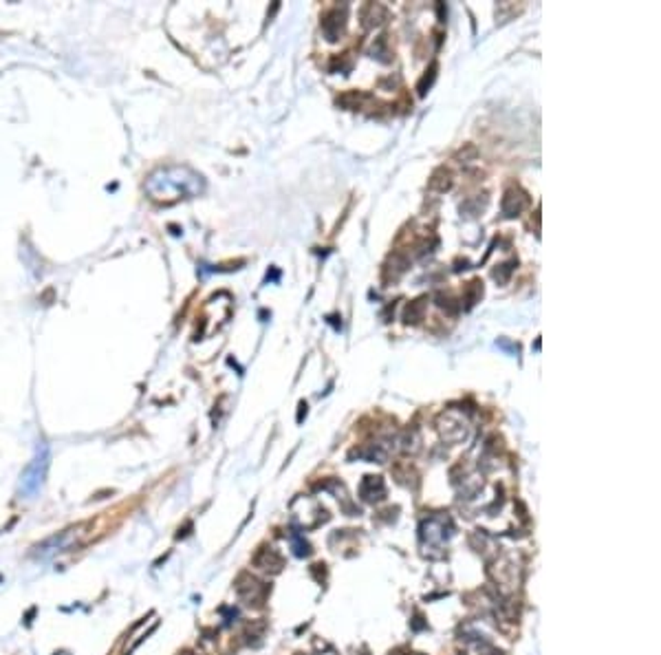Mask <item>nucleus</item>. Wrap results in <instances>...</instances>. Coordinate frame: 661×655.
Here are the masks:
<instances>
[{
  "instance_id": "nucleus-5",
  "label": "nucleus",
  "mask_w": 661,
  "mask_h": 655,
  "mask_svg": "<svg viewBox=\"0 0 661 655\" xmlns=\"http://www.w3.org/2000/svg\"><path fill=\"white\" fill-rule=\"evenodd\" d=\"M236 594L247 602V604H262L264 596H267V587L260 580H256L250 574H240L236 580Z\"/></svg>"
},
{
  "instance_id": "nucleus-3",
  "label": "nucleus",
  "mask_w": 661,
  "mask_h": 655,
  "mask_svg": "<svg viewBox=\"0 0 661 655\" xmlns=\"http://www.w3.org/2000/svg\"><path fill=\"white\" fill-rule=\"evenodd\" d=\"M419 536L428 545H443L454 534V526L450 516H430L421 523Z\"/></svg>"
},
{
  "instance_id": "nucleus-13",
  "label": "nucleus",
  "mask_w": 661,
  "mask_h": 655,
  "mask_svg": "<svg viewBox=\"0 0 661 655\" xmlns=\"http://www.w3.org/2000/svg\"><path fill=\"white\" fill-rule=\"evenodd\" d=\"M293 552H295V556H309V554H311V547H309V543H307L302 536L293 534Z\"/></svg>"
},
{
  "instance_id": "nucleus-10",
  "label": "nucleus",
  "mask_w": 661,
  "mask_h": 655,
  "mask_svg": "<svg viewBox=\"0 0 661 655\" xmlns=\"http://www.w3.org/2000/svg\"><path fill=\"white\" fill-rule=\"evenodd\" d=\"M430 188L439 190V192L450 190V188H452V174H450V170L439 168V170L432 174V179H430Z\"/></svg>"
},
{
  "instance_id": "nucleus-8",
  "label": "nucleus",
  "mask_w": 661,
  "mask_h": 655,
  "mask_svg": "<svg viewBox=\"0 0 661 655\" xmlns=\"http://www.w3.org/2000/svg\"><path fill=\"white\" fill-rule=\"evenodd\" d=\"M527 203H529V196L520 188H509L503 196V203H501L503 215L505 217H518L520 212L527 208Z\"/></svg>"
},
{
  "instance_id": "nucleus-9",
  "label": "nucleus",
  "mask_w": 661,
  "mask_h": 655,
  "mask_svg": "<svg viewBox=\"0 0 661 655\" xmlns=\"http://www.w3.org/2000/svg\"><path fill=\"white\" fill-rule=\"evenodd\" d=\"M359 497L368 503H377L386 497V483L382 477H364V481L359 483Z\"/></svg>"
},
{
  "instance_id": "nucleus-6",
  "label": "nucleus",
  "mask_w": 661,
  "mask_h": 655,
  "mask_svg": "<svg viewBox=\"0 0 661 655\" xmlns=\"http://www.w3.org/2000/svg\"><path fill=\"white\" fill-rule=\"evenodd\" d=\"M344 25H346V7H338V9H333V11H328L326 15H324V20H322V31H324V36L333 42V40H338L340 36H342V31H344Z\"/></svg>"
},
{
  "instance_id": "nucleus-11",
  "label": "nucleus",
  "mask_w": 661,
  "mask_h": 655,
  "mask_svg": "<svg viewBox=\"0 0 661 655\" xmlns=\"http://www.w3.org/2000/svg\"><path fill=\"white\" fill-rule=\"evenodd\" d=\"M361 15H364V20H366L364 25H366V27H375V25H382L388 13H386V9H384V7H379V5H368L366 9H364V13H361Z\"/></svg>"
},
{
  "instance_id": "nucleus-15",
  "label": "nucleus",
  "mask_w": 661,
  "mask_h": 655,
  "mask_svg": "<svg viewBox=\"0 0 661 655\" xmlns=\"http://www.w3.org/2000/svg\"><path fill=\"white\" fill-rule=\"evenodd\" d=\"M435 71H437V67L430 69V75H425V77L421 80V84H419V93H421V95H425V87L432 84V80H435Z\"/></svg>"
},
{
  "instance_id": "nucleus-14",
  "label": "nucleus",
  "mask_w": 661,
  "mask_h": 655,
  "mask_svg": "<svg viewBox=\"0 0 661 655\" xmlns=\"http://www.w3.org/2000/svg\"><path fill=\"white\" fill-rule=\"evenodd\" d=\"M514 265H516V260H511V263H505V265H501L499 269L494 272V276H496V281H501V283H505L507 278H509V274L514 272Z\"/></svg>"
},
{
  "instance_id": "nucleus-4",
  "label": "nucleus",
  "mask_w": 661,
  "mask_h": 655,
  "mask_svg": "<svg viewBox=\"0 0 661 655\" xmlns=\"http://www.w3.org/2000/svg\"><path fill=\"white\" fill-rule=\"evenodd\" d=\"M46 466H49V450L46 446H42L36 454V459H33L25 474H23V492L25 495H36L42 481H44V474H46Z\"/></svg>"
},
{
  "instance_id": "nucleus-2",
  "label": "nucleus",
  "mask_w": 661,
  "mask_h": 655,
  "mask_svg": "<svg viewBox=\"0 0 661 655\" xmlns=\"http://www.w3.org/2000/svg\"><path fill=\"white\" fill-rule=\"evenodd\" d=\"M82 536V528H71V530H64L51 538L42 540L40 545L33 547V556H38V559H49V556H56L60 552H66L71 549L73 545H77V540Z\"/></svg>"
},
{
  "instance_id": "nucleus-7",
  "label": "nucleus",
  "mask_w": 661,
  "mask_h": 655,
  "mask_svg": "<svg viewBox=\"0 0 661 655\" xmlns=\"http://www.w3.org/2000/svg\"><path fill=\"white\" fill-rule=\"evenodd\" d=\"M254 565L262 571H271V574H278V571H283L285 567V561L283 556H280L276 549L271 547H260L254 556Z\"/></svg>"
},
{
  "instance_id": "nucleus-16",
  "label": "nucleus",
  "mask_w": 661,
  "mask_h": 655,
  "mask_svg": "<svg viewBox=\"0 0 661 655\" xmlns=\"http://www.w3.org/2000/svg\"><path fill=\"white\" fill-rule=\"evenodd\" d=\"M297 655H300V653H297Z\"/></svg>"
},
{
  "instance_id": "nucleus-12",
  "label": "nucleus",
  "mask_w": 661,
  "mask_h": 655,
  "mask_svg": "<svg viewBox=\"0 0 661 655\" xmlns=\"http://www.w3.org/2000/svg\"><path fill=\"white\" fill-rule=\"evenodd\" d=\"M425 314V298H419L415 303H410L406 309V322L408 324H417L419 320H423Z\"/></svg>"
},
{
  "instance_id": "nucleus-1",
  "label": "nucleus",
  "mask_w": 661,
  "mask_h": 655,
  "mask_svg": "<svg viewBox=\"0 0 661 655\" xmlns=\"http://www.w3.org/2000/svg\"><path fill=\"white\" fill-rule=\"evenodd\" d=\"M205 190L203 177L188 166H168L153 172L146 182V192L155 203L172 205L181 199H192Z\"/></svg>"
}]
</instances>
